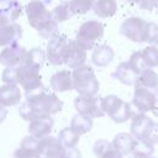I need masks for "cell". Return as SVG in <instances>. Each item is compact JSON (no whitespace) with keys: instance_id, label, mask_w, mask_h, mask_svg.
I'll return each instance as SVG.
<instances>
[{"instance_id":"obj_34","label":"cell","mask_w":158,"mask_h":158,"mask_svg":"<svg viewBox=\"0 0 158 158\" xmlns=\"http://www.w3.org/2000/svg\"><path fill=\"white\" fill-rule=\"evenodd\" d=\"M157 41H158V25L154 22H147L144 42L149 44H154Z\"/></svg>"},{"instance_id":"obj_23","label":"cell","mask_w":158,"mask_h":158,"mask_svg":"<svg viewBox=\"0 0 158 158\" xmlns=\"http://www.w3.org/2000/svg\"><path fill=\"white\" fill-rule=\"evenodd\" d=\"M135 86L144 88L151 91H157L158 89V74L153 69H144L137 78Z\"/></svg>"},{"instance_id":"obj_7","label":"cell","mask_w":158,"mask_h":158,"mask_svg":"<svg viewBox=\"0 0 158 158\" xmlns=\"http://www.w3.org/2000/svg\"><path fill=\"white\" fill-rule=\"evenodd\" d=\"M25 90L26 98L41 91H46V88L42 84V78L40 72L27 68L25 64L19 65V83Z\"/></svg>"},{"instance_id":"obj_42","label":"cell","mask_w":158,"mask_h":158,"mask_svg":"<svg viewBox=\"0 0 158 158\" xmlns=\"http://www.w3.org/2000/svg\"><path fill=\"white\" fill-rule=\"evenodd\" d=\"M154 46H156V47H157V48H158V41H157V42H156V43H154Z\"/></svg>"},{"instance_id":"obj_22","label":"cell","mask_w":158,"mask_h":158,"mask_svg":"<svg viewBox=\"0 0 158 158\" xmlns=\"http://www.w3.org/2000/svg\"><path fill=\"white\" fill-rule=\"evenodd\" d=\"M114 49L107 44H100L95 47L91 54V62L96 67H106L114 60Z\"/></svg>"},{"instance_id":"obj_6","label":"cell","mask_w":158,"mask_h":158,"mask_svg":"<svg viewBox=\"0 0 158 158\" xmlns=\"http://www.w3.org/2000/svg\"><path fill=\"white\" fill-rule=\"evenodd\" d=\"M26 15L30 26L37 31L53 20L52 14L43 0H31L26 5Z\"/></svg>"},{"instance_id":"obj_26","label":"cell","mask_w":158,"mask_h":158,"mask_svg":"<svg viewBox=\"0 0 158 158\" xmlns=\"http://www.w3.org/2000/svg\"><path fill=\"white\" fill-rule=\"evenodd\" d=\"M93 10L95 15H98L99 17L106 19L116 14L117 4H116V0H96L93 6Z\"/></svg>"},{"instance_id":"obj_17","label":"cell","mask_w":158,"mask_h":158,"mask_svg":"<svg viewBox=\"0 0 158 158\" xmlns=\"http://www.w3.org/2000/svg\"><path fill=\"white\" fill-rule=\"evenodd\" d=\"M139 75V72L127 60V62H122L117 65L116 70L112 73V78L117 79L118 81H121L125 85H135L137 78Z\"/></svg>"},{"instance_id":"obj_39","label":"cell","mask_w":158,"mask_h":158,"mask_svg":"<svg viewBox=\"0 0 158 158\" xmlns=\"http://www.w3.org/2000/svg\"><path fill=\"white\" fill-rule=\"evenodd\" d=\"M6 116H7V110H6V107L0 106V123L6 118Z\"/></svg>"},{"instance_id":"obj_33","label":"cell","mask_w":158,"mask_h":158,"mask_svg":"<svg viewBox=\"0 0 158 158\" xmlns=\"http://www.w3.org/2000/svg\"><path fill=\"white\" fill-rule=\"evenodd\" d=\"M1 79L6 84H16L17 85V83H19V65L17 67H6L2 72Z\"/></svg>"},{"instance_id":"obj_31","label":"cell","mask_w":158,"mask_h":158,"mask_svg":"<svg viewBox=\"0 0 158 158\" xmlns=\"http://www.w3.org/2000/svg\"><path fill=\"white\" fill-rule=\"evenodd\" d=\"M96 0H69V9L73 15H84L89 12Z\"/></svg>"},{"instance_id":"obj_25","label":"cell","mask_w":158,"mask_h":158,"mask_svg":"<svg viewBox=\"0 0 158 158\" xmlns=\"http://www.w3.org/2000/svg\"><path fill=\"white\" fill-rule=\"evenodd\" d=\"M46 53L43 52V49L41 48H32L27 52L26 54V59H25V65L32 70H37L40 72V69L43 67L44 62H46Z\"/></svg>"},{"instance_id":"obj_24","label":"cell","mask_w":158,"mask_h":158,"mask_svg":"<svg viewBox=\"0 0 158 158\" xmlns=\"http://www.w3.org/2000/svg\"><path fill=\"white\" fill-rule=\"evenodd\" d=\"M22 7L21 4L16 0H7L4 5L0 6V19H4L9 22H15L21 15Z\"/></svg>"},{"instance_id":"obj_28","label":"cell","mask_w":158,"mask_h":158,"mask_svg":"<svg viewBox=\"0 0 158 158\" xmlns=\"http://www.w3.org/2000/svg\"><path fill=\"white\" fill-rule=\"evenodd\" d=\"M59 142L62 143V146L64 148H69V147H75L79 142V135L77 132H74L70 127H64L59 131L58 137Z\"/></svg>"},{"instance_id":"obj_9","label":"cell","mask_w":158,"mask_h":158,"mask_svg":"<svg viewBox=\"0 0 158 158\" xmlns=\"http://www.w3.org/2000/svg\"><path fill=\"white\" fill-rule=\"evenodd\" d=\"M74 107L78 114H81L88 117H101L104 111L101 107V98L98 96H77L74 99Z\"/></svg>"},{"instance_id":"obj_21","label":"cell","mask_w":158,"mask_h":158,"mask_svg":"<svg viewBox=\"0 0 158 158\" xmlns=\"http://www.w3.org/2000/svg\"><path fill=\"white\" fill-rule=\"evenodd\" d=\"M40 141L32 136H27L22 139L19 149L15 151V158H42L38 152Z\"/></svg>"},{"instance_id":"obj_13","label":"cell","mask_w":158,"mask_h":158,"mask_svg":"<svg viewBox=\"0 0 158 158\" xmlns=\"http://www.w3.org/2000/svg\"><path fill=\"white\" fill-rule=\"evenodd\" d=\"M22 37V27L16 22L1 20L0 22V47L12 46L19 43Z\"/></svg>"},{"instance_id":"obj_5","label":"cell","mask_w":158,"mask_h":158,"mask_svg":"<svg viewBox=\"0 0 158 158\" xmlns=\"http://www.w3.org/2000/svg\"><path fill=\"white\" fill-rule=\"evenodd\" d=\"M104 36V25L99 21L90 20L84 22L77 33L75 42L84 51L93 49L98 41H100Z\"/></svg>"},{"instance_id":"obj_16","label":"cell","mask_w":158,"mask_h":158,"mask_svg":"<svg viewBox=\"0 0 158 158\" xmlns=\"http://www.w3.org/2000/svg\"><path fill=\"white\" fill-rule=\"evenodd\" d=\"M64 147L57 137L48 136L40 141L38 152L43 158H63Z\"/></svg>"},{"instance_id":"obj_35","label":"cell","mask_w":158,"mask_h":158,"mask_svg":"<svg viewBox=\"0 0 158 158\" xmlns=\"http://www.w3.org/2000/svg\"><path fill=\"white\" fill-rule=\"evenodd\" d=\"M111 146H112V143L109 142L107 139H98V141L94 143L93 152H94V154H95L98 158H100Z\"/></svg>"},{"instance_id":"obj_27","label":"cell","mask_w":158,"mask_h":158,"mask_svg":"<svg viewBox=\"0 0 158 158\" xmlns=\"http://www.w3.org/2000/svg\"><path fill=\"white\" fill-rule=\"evenodd\" d=\"M70 128L74 132H77L79 136L88 133L93 128V118L84 116L81 114H77L73 116V118L70 121Z\"/></svg>"},{"instance_id":"obj_4","label":"cell","mask_w":158,"mask_h":158,"mask_svg":"<svg viewBox=\"0 0 158 158\" xmlns=\"http://www.w3.org/2000/svg\"><path fill=\"white\" fill-rule=\"evenodd\" d=\"M101 107L105 115H109L110 118L116 123L126 122L128 118H132L136 115L132 110V105L121 100L116 95H106L101 98Z\"/></svg>"},{"instance_id":"obj_36","label":"cell","mask_w":158,"mask_h":158,"mask_svg":"<svg viewBox=\"0 0 158 158\" xmlns=\"http://www.w3.org/2000/svg\"><path fill=\"white\" fill-rule=\"evenodd\" d=\"M130 2H135L139 6V9L142 10H148L152 11L156 5H157V0H128Z\"/></svg>"},{"instance_id":"obj_12","label":"cell","mask_w":158,"mask_h":158,"mask_svg":"<svg viewBox=\"0 0 158 158\" xmlns=\"http://www.w3.org/2000/svg\"><path fill=\"white\" fill-rule=\"evenodd\" d=\"M27 51L19 43L5 47L0 52V64L6 67H17L25 63Z\"/></svg>"},{"instance_id":"obj_43","label":"cell","mask_w":158,"mask_h":158,"mask_svg":"<svg viewBox=\"0 0 158 158\" xmlns=\"http://www.w3.org/2000/svg\"><path fill=\"white\" fill-rule=\"evenodd\" d=\"M149 158H154V157H149Z\"/></svg>"},{"instance_id":"obj_40","label":"cell","mask_w":158,"mask_h":158,"mask_svg":"<svg viewBox=\"0 0 158 158\" xmlns=\"http://www.w3.org/2000/svg\"><path fill=\"white\" fill-rule=\"evenodd\" d=\"M153 114H154V115H156V116H158V107H157V109H154V110H153Z\"/></svg>"},{"instance_id":"obj_3","label":"cell","mask_w":158,"mask_h":158,"mask_svg":"<svg viewBox=\"0 0 158 158\" xmlns=\"http://www.w3.org/2000/svg\"><path fill=\"white\" fill-rule=\"evenodd\" d=\"M131 135L137 141H146L154 146L158 139V123L146 114H136L131 122Z\"/></svg>"},{"instance_id":"obj_41","label":"cell","mask_w":158,"mask_h":158,"mask_svg":"<svg viewBox=\"0 0 158 158\" xmlns=\"http://www.w3.org/2000/svg\"><path fill=\"white\" fill-rule=\"evenodd\" d=\"M6 1H7V0H0V6H1V5H4Z\"/></svg>"},{"instance_id":"obj_18","label":"cell","mask_w":158,"mask_h":158,"mask_svg":"<svg viewBox=\"0 0 158 158\" xmlns=\"http://www.w3.org/2000/svg\"><path fill=\"white\" fill-rule=\"evenodd\" d=\"M22 93L16 84H5L0 86V106H15L20 104Z\"/></svg>"},{"instance_id":"obj_45","label":"cell","mask_w":158,"mask_h":158,"mask_svg":"<svg viewBox=\"0 0 158 158\" xmlns=\"http://www.w3.org/2000/svg\"><path fill=\"white\" fill-rule=\"evenodd\" d=\"M157 143H158V139H157Z\"/></svg>"},{"instance_id":"obj_38","label":"cell","mask_w":158,"mask_h":158,"mask_svg":"<svg viewBox=\"0 0 158 158\" xmlns=\"http://www.w3.org/2000/svg\"><path fill=\"white\" fill-rule=\"evenodd\" d=\"M100 158H123V156H122L121 153H118V152L111 146Z\"/></svg>"},{"instance_id":"obj_32","label":"cell","mask_w":158,"mask_h":158,"mask_svg":"<svg viewBox=\"0 0 158 158\" xmlns=\"http://www.w3.org/2000/svg\"><path fill=\"white\" fill-rule=\"evenodd\" d=\"M153 152H154L153 144H151L146 141H138L136 148L128 156V158H149V157H152Z\"/></svg>"},{"instance_id":"obj_29","label":"cell","mask_w":158,"mask_h":158,"mask_svg":"<svg viewBox=\"0 0 158 158\" xmlns=\"http://www.w3.org/2000/svg\"><path fill=\"white\" fill-rule=\"evenodd\" d=\"M141 56L147 69L158 67V48L154 44H151L143 48L141 51Z\"/></svg>"},{"instance_id":"obj_37","label":"cell","mask_w":158,"mask_h":158,"mask_svg":"<svg viewBox=\"0 0 158 158\" xmlns=\"http://www.w3.org/2000/svg\"><path fill=\"white\" fill-rule=\"evenodd\" d=\"M63 158H81V153L77 147H69L64 149Z\"/></svg>"},{"instance_id":"obj_8","label":"cell","mask_w":158,"mask_h":158,"mask_svg":"<svg viewBox=\"0 0 158 158\" xmlns=\"http://www.w3.org/2000/svg\"><path fill=\"white\" fill-rule=\"evenodd\" d=\"M146 28H147V22L143 19L132 16L126 19L121 23L120 33L136 43H142L144 42L146 38Z\"/></svg>"},{"instance_id":"obj_14","label":"cell","mask_w":158,"mask_h":158,"mask_svg":"<svg viewBox=\"0 0 158 158\" xmlns=\"http://www.w3.org/2000/svg\"><path fill=\"white\" fill-rule=\"evenodd\" d=\"M85 60H86V51L79 47L75 41L69 40L63 54V64L68 65L72 69H77L84 65Z\"/></svg>"},{"instance_id":"obj_20","label":"cell","mask_w":158,"mask_h":158,"mask_svg":"<svg viewBox=\"0 0 158 158\" xmlns=\"http://www.w3.org/2000/svg\"><path fill=\"white\" fill-rule=\"evenodd\" d=\"M51 88L57 93L70 91L73 89V79L72 73L69 70H59L56 72L49 79Z\"/></svg>"},{"instance_id":"obj_11","label":"cell","mask_w":158,"mask_h":158,"mask_svg":"<svg viewBox=\"0 0 158 158\" xmlns=\"http://www.w3.org/2000/svg\"><path fill=\"white\" fill-rule=\"evenodd\" d=\"M69 40L64 35H57L56 37L51 38L47 44L46 57L53 65H62L63 64V54Z\"/></svg>"},{"instance_id":"obj_1","label":"cell","mask_w":158,"mask_h":158,"mask_svg":"<svg viewBox=\"0 0 158 158\" xmlns=\"http://www.w3.org/2000/svg\"><path fill=\"white\" fill-rule=\"evenodd\" d=\"M63 109V101L56 94L41 91L26 98L19 107L20 116L26 121H32L38 116L53 115Z\"/></svg>"},{"instance_id":"obj_30","label":"cell","mask_w":158,"mask_h":158,"mask_svg":"<svg viewBox=\"0 0 158 158\" xmlns=\"http://www.w3.org/2000/svg\"><path fill=\"white\" fill-rule=\"evenodd\" d=\"M51 14H52V19H53L57 23L64 22V21L69 20V19L73 16V14H72V11H70V9H69L68 1H62V2H59L57 6L53 7V10L51 11Z\"/></svg>"},{"instance_id":"obj_44","label":"cell","mask_w":158,"mask_h":158,"mask_svg":"<svg viewBox=\"0 0 158 158\" xmlns=\"http://www.w3.org/2000/svg\"><path fill=\"white\" fill-rule=\"evenodd\" d=\"M1 20H2V19H0V22H1Z\"/></svg>"},{"instance_id":"obj_2","label":"cell","mask_w":158,"mask_h":158,"mask_svg":"<svg viewBox=\"0 0 158 158\" xmlns=\"http://www.w3.org/2000/svg\"><path fill=\"white\" fill-rule=\"evenodd\" d=\"M73 89L81 96H96L100 84L90 65H81L73 70Z\"/></svg>"},{"instance_id":"obj_15","label":"cell","mask_w":158,"mask_h":158,"mask_svg":"<svg viewBox=\"0 0 158 158\" xmlns=\"http://www.w3.org/2000/svg\"><path fill=\"white\" fill-rule=\"evenodd\" d=\"M53 126H54V120L52 118V116H48V115L38 116L32 121H30L28 132H30V136L41 141L51 135Z\"/></svg>"},{"instance_id":"obj_10","label":"cell","mask_w":158,"mask_h":158,"mask_svg":"<svg viewBox=\"0 0 158 158\" xmlns=\"http://www.w3.org/2000/svg\"><path fill=\"white\" fill-rule=\"evenodd\" d=\"M132 105L137 110V114H146L148 111H153L157 105V94L148 89L135 86Z\"/></svg>"},{"instance_id":"obj_19","label":"cell","mask_w":158,"mask_h":158,"mask_svg":"<svg viewBox=\"0 0 158 158\" xmlns=\"http://www.w3.org/2000/svg\"><path fill=\"white\" fill-rule=\"evenodd\" d=\"M137 142L138 141L131 133L121 132V133H117L114 137L111 143H112V147L118 153H121L122 156H130L133 152V149L136 148Z\"/></svg>"}]
</instances>
